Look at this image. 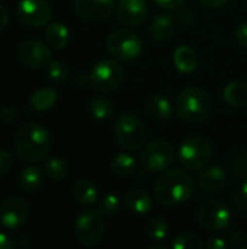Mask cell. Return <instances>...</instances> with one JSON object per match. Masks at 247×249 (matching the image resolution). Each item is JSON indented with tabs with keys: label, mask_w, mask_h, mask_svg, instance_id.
Listing matches in <instances>:
<instances>
[{
	"label": "cell",
	"mask_w": 247,
	"mask_h": 249,
	"mask_svg": "<svg viewBox=\"0 0 247 249\" xmlns=\"http://www.w3.org/2000/svg\"><path fill=\"white\" fill-rule=\"evenodd\" d=\"M13 146L19 159L25 163L42 162L49 152V136L48 131L35 123L22 124L15 137Z\"/></svg>",
	"instance_id": "1"
},
{
	"label": "cell",
	"mask_w": 247,
	"mask_h": 249,
	"mask_svg": "<svg viewBox=\"0 0 247 249\" xmlns=\"http://www.w3.org/2000/svg\"><path fill=\"white\" fill-rule=\"evenodd\" d=\"M195 190L192 178L182 169H166L154 184V198L163 206H178L191 198Z\"/></svg>",
	"instance_id": "2"
},
{
	"label": "cell",
	"mask_w": 247,
	"mask_h": 249,
	"mask_svg": "<svg viewBox=\"0 0 247 249\" xmlns=\"http://www.w3.org/2000/svg\"><path fill=\"white\" fill-rule=\"evenodd\" d=\"M213 104L207 92L198 88H188L176 98V112L188 123H201L211 114Z\"/></svg>",
	"instance_id": "3"
},
{
	"label": "cell",
	"mask_w": 247,
	"mask_h": 249,
	"mask_svg": "<svg viewBox=\"0 0 247 249\" xmlns=\"http://www.w3.org/2000/svg\"><path fill=\"white\" fill-rule=\"evenodd\" d=\"M115 136L119 144L128 150H138L146 144L147 130L144 123L134 114L124 112L115 121Z\"/></svg>",
	"instance_id": "4"
},
{
	"label": "cell",
	"mask_w": 247,
	"mask_h": 249,
	"mask_svg": "<svg viewBox=\"0 0 247 249\" xmlns=\"http://www.w3.org/2000/svg\"><path fill=\"white\" fill-rule=\"evenodd\" d=\"M76 239L84 247L98 245L105 235V220L100 210H84L74 220Z\"/></svg>",
	"instance_id": "5"
},
{
	"label": "cell",
	"mask_w": 247,
	"mask_h": 249,
	"mask_svg": "<svg viewBox=\"0 0 247 249\" xmlns=\"http://www.w3.org/2000/svg\"><path fill=\"white\" fill-rule=\"evenodd\" d=\"M108 53L118 61H134L143 51V42L140 36L130 29H119L112 32L106 39Z\"/></svg>",
	"instance_id": "6"
},
{
	"label": "cell",
	"mask_w": 247,
	"mask_h": 249,
	"mask_svg": "<svg viewBox=\"0 0 247 249\" xmlns=\"http://www.w3.org/2000/svg\"><path fill=\"white\" fill-rule=\"evenodd\" d=\"M176 159L175 147L165 140H154L141 150V165L150 172H165Z\"/></svg>",
	"instance_id": "7"
},
{
	"label": "cell",
	"mask_w": 247,
	"mask_h": 249,
	"mask_svg": "<svg viewBox=\"0 0 247 249\" xmlns=\"http://www.w3.org/2000/svg\"><path fill=\"white\" fill-rule=\"evenodd\" d=\"M211 155L213 149L210 143L199 137L185 140L178 150V159L181 165L189 171H199L205 168L211 160Z\"/></svg>",
	"instance_id": "8"
},
{
	"label": "cell",
	"mask_w": 247,
	"mask_h": 249,
	"mask_svg": "<svg viewBox=\"0 0 247 249\" xmlns=\"http://www.w3.org/2000/svg\"><path fill=\"white\" fill-rule=\"evenodd\" d=\"M124 79V69L114 60L99 61L90 71L89 82L99 92L115 90Z\"/></svg>",
	"instance_id": "9"
},
{
	"label": "cell",
	"mask_w": 247,
	"mask_h": 249,
	"mask_svg": "<svg viewBox=\"0 0 247 249\" xmlns=\"http://www.w3.org/2000/svg\"><path fill=\"white\" fill-rule=\"evenodd\" d=\"M16 15L23 25L39 28L49 22L52 9L47 0H20L16 6Z\"/></svg>",
	"instance_id": "10"
},
{
	"label": "cell",
	"mask_w": 247,
	"mask_h": 249,
	"mask_svg": "<svg viewBox=\"0 0 247 249\" xmlns=\"http://www.w3.org/2000/svg\"><path fill=\"white\" fill-rule=\"evenodd\" d=\"M230 219L231 214L229 207L218 200H208L198 210L199 225L207 231H213V232L223 231L224 228L229 226Z\"/></svg>",
	"instance_id": "11"
},
{
	"label": "cell",
	"mask_w": 247,
	"mask_h": 249,
	"mask_svg": "<svg viewBox=\"0 0 247 249\" xmlns=\"http://www.w3.org/2000/svg\"><path fill=\"white\" fill-rule=\"evenodd\" d=\"M17 57L23 66L31 69H41L44 66H48L52 53L48 44L38 39H26L19 45Z\"/></svg>",
	"instance_id": "12"
},
{
	"label": "cell",
	"mask_w": 247,
	"mask_h": 249,
	"mask_svg": "<svg viewBox=\"0 0 247 249\" xmlns=\"http://www.w3.org/2000/svg\"><path fill=\"white\" fill-rule=\"evenodd\" d=\"M29 217V207L20 197L6 198L0 204V225L6 229L15 231L25 225Z\"/></svg>",
	"instance_id": "13"
},
{
	"label": "cell",
	"mask_w": 247,
	"mask_h": 249,
	"mask_svg": "<svg viewBox=\"0 0 247 249\" xmlns=\"http://www.w3.org/2000/svg\"><path fill=\"white\" fill-rule=\"evenodd\" d=\"M115 0H74L76 13L92 22H99L111 16Z\"/></svg>",
	"instance_id": "14"
},
{
	"label": "cell",
	"mask_w": 247,
	"mask_h": 249,
	"mask_svg": "<svg viewBox=\"0 0 247 249\" xmlns=\"http://www.w3.org/2000/svg\"><path fill=\"white\" fill-rule=\"evenodd\" d=\"M116 13L124 25L135 28L147 19L148 6L146 0H118Z\"/></svg>",
	"instance_id": "15"
},
{
	"label": "cell",
	"mask_w": 247,
	"mask_h": 249,
	"mask_svg": "<svg viewBox=\"0 0 247 249\" xmlns=\"http://www.w3.org/2000/svg\"><path fill=\"white\" fill-rule=\"evenodd\" d=\"M125 206L127 209L138 216L147 214L153 207V198L150 193L144 188H131L125 194Z\"/></svg>",
	"instance_id": "16"
},
{
	"label": "cell",
	"mask_w": 247,
	"mask_h": 249,
	"mask_svg": "<svg viewBox=\"0 0 247 249\" xmlns=\"http://www.w3.org/2000/svg\"><path fill=\"white\" fill-rule=\"evenodd\" d=\"M176 29V20L169 13H159L154 16L150 25V34L157 41L169 39Z\"/></svg>",
	"instance_id": "17"
},
{
	"label": "cell",
	"mask_w": 247,
	"mask_h": 249,
	"mask_svg": "<svg viewBox=\"0 0 247 249\" xmlns=\"http://www.w3.org/2000/svg\"><path fill=\"white\" fill-rule=\"evenodd\" d=\"M198 54L189 45H181L173 53V63L175 67L181 73H192L198 67Z\"/></svg>",
	"instance_id": "18"
},
{
	"label": "cell",
	"mask_w": 247,
	"mask_h": 249,
	"mask_svg": "<svg viewBox=\"0 0 247 249\" xmlns=\"http://www.w3.org/2000/svg\"><path fill=\"white\" fill-rule=\"evenodd\" d=\"M226 179H227V175L221 168L211 166V168L204 169L199 174L198 182H199V187L202 190H205L208 193H213V191L221 190L224 187V184H226Z\"/></svg>",
	"instance_id": "19"
},
{
	"label": "cell",
	"mask_w": 247,
	"mask_h": 249,
	"mask_svg": "<svg viewBox=\"0 0 247 249\" xmlns=\"http://www.w3.org/2000/svg\"><path fill=\"white\" fill-rule=\"evenodd\" d=\"M57 98H58V93L55 89L42 88V89H38L36 92H33L31 95L29 107L35 112H44V111H48L49 108L54 107V104L57 102Z\"/></svg>",
	"instance_id": "20"
},
{
	"label": "cell",
	"mask_w": 247,
	"mask_h": 249,
	"mask_svg": "<svg viewBox=\"0 0 247 249\" xmlns=\"http://www.w3.org/2000/svg\"><path fill=\"white\" fill-rule=\"evenodd\" d=\"M19 187L25 193H33L44 184V172L38 166H26L19 172Z\"/></svg>",
	"instance_id": "21"
},
{
	"label": "cell",
	"mask_w": 247,
	"mask_h": 249,
	"mask_svg": "<svg viewBox=\"0 0 247 249\" xmlns=\"http://www.w3.org/2000/svg\"><path fill=\"white\" fill-rule=\"evenodd\" d=\"M73 197L82 206H92L98 200V188L89 179H79L73 185Z\"/></svg>",
	"instance_id": "22"
},
{
	"label": "cell",
	"mask_w": 247,
	"mask_h": 249,
	"mask_svg": "<svg viewBox=\"0 0 247 249\" xmlns=\"http://www.w3.org/2000/svg\"><path fill=\"white\" fill-rule=\"evenodd\" d=\"M45 41L51 48L61 50L68 44L70 32H68L67 26L60 22L49 23L45 29Z\"/></svg>",
	"instance_id": "23"
},
{
	"label": "cell",
	"mask_w": 247,
	"mask_h": 249,
	"mask_svg": "<svg viewBox=\"0 0 247 249\" xmlns=\"http://www.w3.org/2000/svg\"><path fill=\"white\" fill-rule=\"evenodd\" d=\"M147 111L151 117L160 121H166L173 114V107L170 101L163 95H153L147 101Z\"/></svg>",
	"instance_id": "24"
},
{
	"label": "cell",
	"mask_w": 247,
	"mask_h": 249,
	"mask_svg": "<svg viewBox=\"0 0 247 249\" xmlns=\"http://www.w3.org/2000/svg\"><path fill=\"white\" fill-rule=\"evenodd\" d=\"M223 96L227 104L231 107H246L247 105V83L245 82H231L229 83L224 90Z\"/></svg>",
	"instance_id": "25"
},
{
	"label": "cell",
	"mask_w": 247,
	"mask_h": 249,
	"mask_svg": "<svg viewBox=\"0 0 247 249\" xmlns=\"http://www.w3.org/2000/svg\"><path fill=\"white\" fill-rule=\"evenodd\" d=\"M135 169L137 160L127 153H118L111 159V171L118 177H127L132 174Z\"/></svg>",
	"instance_id": "26"
},
{
	"label": "cell",
	"mask_w": 247,
	"mask_h": 249,
	"mask_svg": "<svg viewBox=\"0 0 247 249\" xmlns=\"http://www.w3.org/2000/svg\"><path fill=\"white\" fill-rule=\"evenodd\" d=\"M44 172L52 181H63L67 177L68 168H67V163L60 158H45Z\"/></svg>",
	"instance_id": "27"
},
{
	"label": "cell",
	"mask_w": 247,
	"mask_h": 249,
	"mask_svg": "<svg viewBox=\"0 0 247 249\" xmlns=\"http://www.w3.org/2000/svg\"><path fill=\"white\" fill-rule=\"evenodd\" d=\"M89 109H90V114L98 118V120H105V118H109L114 112V105L112 102L105 98V96H95L90 104H89Z\"/></svg>",
	"instance_id": "28"
},
{
	"label": "cell",
	"mask_w": 247,
	"mask_h": 249,
	"mask_svg": "<svg viewBox=\"0 0 247 249\" xmlns=\"http://www.w3.org/2000/svg\"><path fill=\"white\" fill-rule=\"evenodd\" d=\"M172 247L175 249H202L204 244L199 239V236H197L195 233H181L178 235L173 242Z\"/></svg>",
	"instance_id": "29"
},
{
	"label": "cell",
	"mask_w": 247,
	"mask_h": 249,
	"mask_svg": "<svg viewBox=\"0 0 247 249\" xmlns=\"http://www.w3.org/2000/svg\"><path fill=\"white\" fill-rule=\"evenodd\" d=\"M167 223L160 217H154L147 223V235L154 241H163L167 236Z\"/></svg>",
	"instance_id": "30"
},
{
	"label": "cell",
	"mask_w": 247,
	"mask_h": 249,
	"mask_svg": "<svg viewBox=\"0 0 247 249\" xmlns=\"http://www.w3.org/2000/svg\"><path fill=\"white\" fill-rule=\"evenodd\" d=\"M121 209V201L116 194H108L103 197L100 203V213L105 216H114L119 212Z\"/></svg>",
	"instance_id": "31"
},
{
	"label": "cell",
	"mask_w": 247,
	"mask_h": 249,
	"mask_svg": "<svg viewBox=\"0 0 247 249\" xmlns=\"http://www.w3.org/2000/svg\"><path fill=\"white\" fill-rule=\"evenodd\" d=\"M48 74L54 82H64L68 77V69L61 61H49L48 63Z\"/></svg>",
	"instance_id": "32"
},
{
	"label": "cell",
	"mask_w": 247,
	"mask_h": 249,
	"mask_svg": "<svg viewBox=\"0 0 247 249\" xmlns=\"http://www.w3.org/2000/svg\"><path fill=\"white\" fill-rule=\"evenodd\" d=\"M12 163H13L12 155L7 150L0 149V177H3L4 174H7L10 171Z\"/></svg>",
	"instance_id": "33"
},
{
	"label": "cell",
	"mask_w": 247,
	"mask_h": 249,
	"mask_svg": "<svg viewBox=\"0 0 247 249\" xmlns=\"http://www.w3.org/2000/svg\"><path fill=\"white\" fill-rule=\"evenodd\" d=\"M236 206L240 210H247V178H245L240 190L236 194Z\"/></svg>",
	"instance_id": "34"
},
{
	"label": "cell",
	"mask_w": 247,
	"mask_h": 249,
	"mask_svg": "<svg viewBox=\"0 0 247 249\" xmlns=\"http://www.w3.org/2000/svg\"><path fill=\"white\" fill-rule=\"evenodd\" d=\"M233 169L236 171V174L239 177L247 178V158H245V156L237 158L236 162H234V168Z\"/></svg>",
	"instance_id": "35"
},
{
	"label": "cell",
	"mask_w": 247,
	"mask_h": 249,
	"mask_svg": "<svg viewBox=\"0 0 247 249\" xmlns=\"http://www.w3.org/2000/svg\"><path fill=\"white\" fill-rule=\"evenodd\" d=\"M17 248V239L1 233L0 232V249H15Z\"/></svg>",
	"instance_id": "36"
},
{
	"label": "cell",
	"mask_w": 247,
	"mask_h": 249,
	"mask_svg": "<svg viewBox=\"0 0 247 249\" xmlns=\"http://www.w3.org/2000/svg\"><path fill=\"white\" fill-rule=\"evenodd\" d=\"M236 38H237L239 44H242L243 47H247V22H243L239 25V28L236 29Z\"/></svg>",
	"instance_id": "37"
},
{
	"label": "cell",
	"mask_w": 247,
	"mask_h": 249,
	"mask_svg": "<svg viewBox=\"0 0 247 249\" xmlns=\"http://www.w3.org/2000/svg\"><path fill=\"white\" fill-rule=\"evenodd\" d=\"M185 0H154L156 4H159L160 7H165V9H176V7H181L183 4Z\"/></svg>",
	"instance_id": "38"
},
{
	"label": "cell",
	"mask_w": 247,
	"mask_h": 249,
	"mask_svg": "<svg viewBox=\"0 0 247 249\" xmlns=\"http://www.w3.org/2000/svg\"><path fill=\"white\" fill-rule=\"evenodd\" d=\"M226 247H227V244L221 238H213L205 244V248L208 249H224Z\"/></svg>",
	"instance_id": "39"
},
{
	"label": "cell",
	"mask_w": 247,
	"mask_h": 249,
	"mask_svg": "<svg viewBox=\"0 0 247 249\" xmlns=\"http://www.w3.org/2000/svg\"><path fill=\"white\" fill-rule=\"evenodd\" d=\"M178 16H179V19H181L183 23H191L192 19H194V13H192V10H191L189 7L181 9L179 13H178Z\"/></svg>",
	"instance_id": "40"
},
{
	"label": "cell",
	"mask_w": 247,
	"mask_h": 249,
	"mask_svg": "<svg viewBox=\"0 0 247 249\" xmlns=\"http://www.w3.org/2000/svg\"><path fill=\"white\" fill-rule=\"evenodd\" d=\"M202 6L205 7H211V9H217V7H223L229 0H198Z\"/></svg>",
	"instance_id": "41"
},
{
	"label": "cell",
	"mask_w": 247,
	"mask_h": 249,
	"mask_svg": "<svg viewBox=\"0 0 247 249\" xmlns=\"http://www.w3.org/2000/svg\"><path fill=\"white\" fill-rule=\"evenodd\" d=\"M9 23V13L6 10V7L0 3V31H3Z\"/></svg>",
	"instance_id": "42"
},
{
	"label": "cell",
	"mask_w": 247,
	"mask_h": 249,
	"mask_svg": "<svg viewBox=\"0 0 247 249\" xmlns=\"http://www.w3.org/2000/svg\"><path fill=\"white\" fill-rule=\"evenodd\" d=\"M0 115H1V118H3L4 121H7V123L13 121V120H15V117H16V114H15L13 108H10V107L3 108V109H1V112H0Z\"/></svg>",
	"instance_id": "43"
},
{
	"label": "cell",
	"mask_w": 247,
	"mask_h": 249,
	"mask_svg": "<svg viewBox=\"0 0 247 249\" xmlns=\"http://www.w3.org/2000/svg\"><path fill=\"white\" fill-rule=\"evenodd\" d=\"M150 249H167L166 245H153Z\"/></svg>",
	"instance_id": "44"
}]
</instances>
